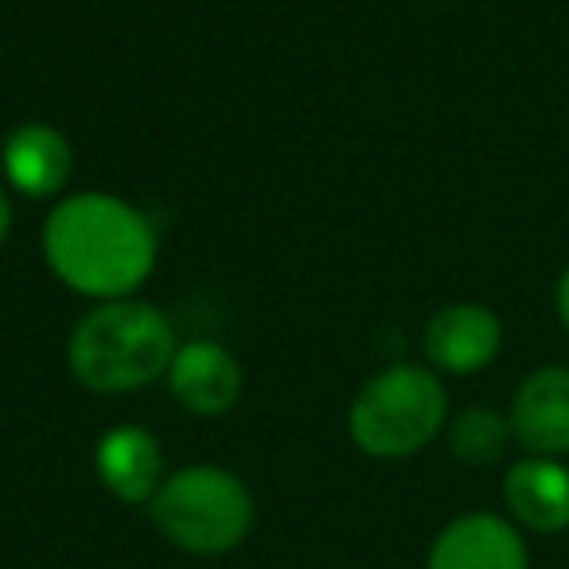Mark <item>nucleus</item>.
<instances>
[{"label": "nucleus", "mask_w": 569, "mask_h": 569, "mask_svg": "<svg viewBox=\"0 0 569 569\" xmlns=\"http://www.w3.org/2000/svg\"><path fill=\"white\" fill-rule=\"evenodd\" d=\"M40 246L51 277L90 305L137 297L160 261L152 219L113 191H71L56 199Z\"/></svg>", "instance_id": "obj_1"}, {"label": "nucleus", "mask_w": 569, "mask_h": 569, "mask_svg": "<svg viewBox=\"0 0 569 569\" xmlns=\"http://www.w3.org/2000/svg\"><path fill=\"white\" fill-rule=\"evenodd\" d=\"M180 348L176 328L152 301L90 305L67 336V367L94 395H137L168 375Z\"/></svg>", "instance_id": "obj_2"}, {"label": "nucleus", "mask_w": 569, "mask_h": 569, "mask_svg": "<svg viewBox=\"0 0 569 569\" xmlns=\"http://www.w3.org/2000/svg\"><path fill=\"white\" fill-rule=\"evenodd\" d=\"M449 421V395L429 363H395L359 387L348 410V433L375 460L421 452Z\"/></svg>", "instance_id": "obj_3"}, {"label": "nucleus", "mask_w": 569, "mask_h": 569, "mask_svg": "<svg viewBox=\"0 0 569 569\" xmlns=\"http://www.w3.org/2000/svg\"><path fill=\"white\" fill-rule=\"evenodd\" d=\"M149 511L168 542L199 558L234 550L253 530L250 488L222 465H188L168 472Z\"/></svg>", "instance_id": "obj_4"}, {"label": "nucleus", "mask_w": 569, "mask_h": 569, "mask_svg": "<svg viewBox=\"0 0 569 569\" xmlns=\"http://www.w3.org/2000/svg\"><path fill=\"white\" fill-rule=\"evenodd\" d=\"M176 406L196 418H222L238 406L246 390V371L238 356L219 340H183L164 375Z\"/></svg>", "instance_id": "obj_5"}, {"label": "nucleus", "mask_w": 569, "mask_h": 569, "mask_svg": "<svg viewBox=\"0 0 569 569\" xmlns=\"http://www.w3.org/2000/svg\"><path fill=\"white\" fill-rule=\"evenodd\" d=\"M74 176V149L51 121H20L0 144V180L12 196L63 199Z\"/></svg>", "instance_id": "obj_6"}, {"label": "nucleus", "mask_w": 569, "mask_h": 569, "mask_svg": "<svg viewBox=\"0 0 569 569\" xmlns=\"http://www.w3.org/2000/svg\"><path fill=\"white\" fill-rule=\"evenodd\" d=\"M503 348V325L488 305L457 301L429 317L421 332L426 363L437 375H476Z\"/></svg>", "instance_id": "obj_7"}, {"label": "nucleus", "mask_w": 569, "mask_h": 569, "mask_svg": "<svg viewBox=\"0 0 569 569\" xmlns=\"http://www.w3.org/2000/svg\"><path fill=\"white\" fill-rule=\"evenodd\" d=\"M511 433L530 457L569 452V367H538L522 379L511 402Z\"/></svg>", "instance_id": "obj_8"}, {"label": "nucleus", "mask_w": 569, "mask_h": 569, "mask_svg": "<svg viewBox=\"0 0 569 569\" xmlns=\"http://www.w3.org/2000/svg\"><path fill=\"white\" fill-rule=\"evenodd\" d=\"M94 472L121 503H152L164 483V449L157 433L133 421L110 426L94 445Z\"/></svg>", "instance_id": "obj_9"}, {"label": "nucleus", "mask_w": 569, "mask_h": 569, "mask_svg": "<svg viewBox=\"0 0 569 569\" xmlns=\"http://www.w3.org/2000/svg\"><path fill=\"white\" fill-rule=\"evenodd\" d=\"M429 569H527V546L499 515H460L437 535Z\"/></svg>", "instance_id": "obj_10"}, {"label": "nucleus", "mask_w": 569, "mask_h": 569, "mask_svg": "<svg viewBox=\"0 0 569 569\" xmlns=\"http://www.w3.org/2000/svg\"><path fill=\"white\" fill-rule=\"evenodd\" d=\"M503 503L515 522L538 535L569 527V468L553 457H522L503 476Z\"/></svg>", "instance_id": "obj_11"}, {"label": "nucleus", "mask_w": 569, "mask_h": 569, "mask_svg": "<svg viewBox=\"0 0 569 569\" xmlns=\"http://www.w3.org/2000/svg\"><path fill=\"white\" fill-rule=\"evenodd\" d=\"M511 441H515L511 421L503 413L488 410V406H472V410L457 413L449 421V449L468 468H488L496 460H503Z\"/></svg>", "instance_id": "obj_12"}, {"label": "nucleus", "mask_w": 569, "mask_h": 569, "mask_svg": "<svg viewBox=\"0 0 569 569\" xmlns=\"http://www.w3.org/2000/svg\"><path fill=\"white\" fill-rule=\"evenodd\" d=\"M9 234H12V191L0 180V246L9 242Z\"/></svg>", "instance_id": "obj_13"}, {"label": "nucleus", "mask_w": 569, "mask_h": 569, "mask_svg": "<svg viewBox=\"0 0 569 569\" xmlns=\"http://www.w3.org/2000/svg\"><path fill=\"white\" fill-rule=\"evenodd\" d=\"M558 317H561V325H566V332H569V266L561 269V281H558Z\"/></svg>", "instance_id": "obj_14"}]
</instances>
